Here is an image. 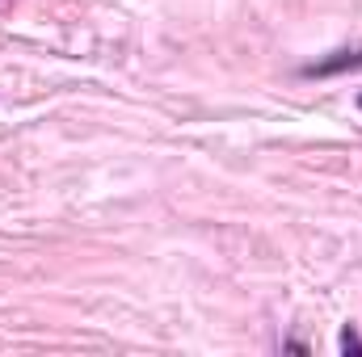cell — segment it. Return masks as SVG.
<instances>
[{
	"label": "cell",
	"mask_w": 362,
	"mask_h": 357,
	"mask_svg": "<svg viewBox=\"0 0 362 357\" xmlns=\"http://www.w3.org/2000/svg\"><path fill=\"white\" fill-rule=\"evenodd\" d=\"M354 68H362V47H346V51H333L329 59H316V63H308L303 68V76L308 80H325V76H341V72H354Z\"/></svg>",
	"instance_id": "cell-1"
},
{
	"label": "cell",
	"mask_w": 362,
	"mask_h": 357,
	"mask_svg": "<svg viewBox=\"0 0 362 357\" xmlns=\"http://www.w3.org/2000/svg\"><path fill=\"white\" fill-rule=\"evenodd\" d=\"M341 349H346V353H362V337H358V328H354V324L341 332Z\"/></svg>",
	"instance_id": "cell-2"
},
{
	"label": "cell",
	"mask_w": 362,
	"mask_h": 357,
	"mask_svg": "<svg viewBox=\"0 0 362 357\" xmlns=\"http://www.w3.org/2000/svg\"><path fill=\"white\" fill-rule=\"evenodd\" d=\"M358 105H362V97H358Z\"/></svg>",
	"instance_id": "cell-3"
}]
</instances>
